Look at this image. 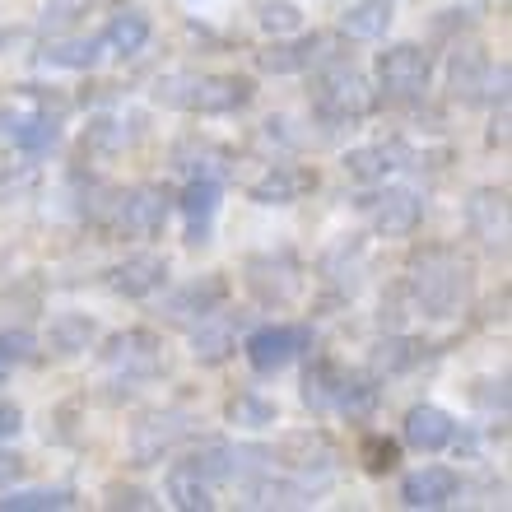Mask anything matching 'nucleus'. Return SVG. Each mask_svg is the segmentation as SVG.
Wrapping results in <instances>:
<instances>
[{
  "label": "nucleus",
  "instance_id": "nucleus-1",
  "mask_svg": "<svg viewBox=\"0 0 512 512\" xmlns=\"http://www.w3.org/2000/svg\"><path fill=\"white\" fill-rule=\"evenodd\" d=\"M405 294L429 322H452L471 308L475 294V261L452 243H429L410 256L405 270Z\"/></svg>",
  "mask_w": 512,
  "mask_h": 512
},
{
  "label": "nucleus",
  "instance_id": "nucleus-2",
  "mask_svg": "<svg viewBox=\"0 0 512 512\" xmlns=\"http://www.w3.org/2000/svg\"><path fill=\"white\" fill-rule=\"evenodd\" d=\"M149 98L168 112H187V117H233V112L252 108L256 80L238 70H173L159 75Z\"/></svg>",
  "mask_w": 512,
  "mask_h": 512
},
{
  "label": "nucleus",
  "instance_id": "nucleus-3",
  "mask_svg": "<svg viewBox=\"0 0 512 512\" xmlns=\"http://www.w3.org/2000/svg\"><path fill=\"white\" fill-rule=\"evenodd\" d=\"M308 103L317 112V122L331 126V131L336 126H359L364 117H373L382 108V98L368 84V75L340 52L308 70Z\"/></svg>",
  "mask_w": 512,
  "mask_h": 512
},
{
  "label": "nucleus",
  "instance_id": "nucleus-4",
  "mask_svg": "<svg viewBox=\"0 0 512 512\" xmlns=\"http://www.w3.org/2000/svg\"><path fill=\"white\" fill-rule=\"evenodd\" d=\"M447 94L461 108L508 103V61H494L480 42L457 38L452 42V56H447Z\"/></svg>",
  "mask_w": 512,
  "mask_h": 512
},
{
  "label": "nucleus",
  "instance_id": "nucleus-5",
  "mask_svg": "<svg viewBox=\"0 0 512 512\" xmlns=\"http://www.w3.org/2000/svg\"><path fill=\"white\" fill-rule=\"evenodd\" d=\"M270 461L275 471L294 475L308 494H322L340 471V447L326 429H289L270 443Z\"/></svg>",
  "mask_w": 512,
  "mask_h": 512
},
{
  "label": "nucleus",
  "instance_id": "nucleus-6",
  "mask_svg": "<svg viewBox=\"0 0 512 512\" xmlns=\"http://www.w3.org/2000/svg\"><path fill=\"white\" fill-rule=\"evenodd\" d=\"M177 191L168 182H135V187H117L112 196V219H108V238H159L173 219Z\"/></svg>",
  "mask_w": 512,
  "mask_h": 512
},
{
  "label": "nucleus",
  "instance_id": "nucleus-7",
  "mask_svg": "<svg viewBox=\"0 0 512 512\" xmlns=\"http://www.w3.org/2000/svg\"><path fill=\"white\" fill-rule=\"evenodd\" d=\"M98 364L117 378V387L154 382L168 373V345H163V336L149 331V326H126V331H112V336L98 345Z\"/></svg>",
  "mask_w": 512,
  "mask_h": 512
},
{
  "label": "nucleus",
  "instance_id": "nucleus-8",
  "mask_svg": "<svg viewBox=\"0 0 512 512\" xmlns=\"http://www.w3.org/2000/svg\"><path fill=\"white\" fill-rule=\"evenodd\" d=\"M303 284H308V270L294 247H266L243 261V289L252 294L256 308H289L298 303Z\"/></svg>",
  "mask_w": 512,
  "mask_h": 512
},
{
  "label": "nucleus",
  "instance_id": "nucleus-9",
  "mask_svg": "<svg viewBox=\"0 0 512 512\" xmlns=\"http://www.w3.org/2000/svg\"><path fill=\"white\" fill-rule=\"evenodd\" d=\"M378 98L391 108H410L429 94L433 80V52L419 42H391L387 52H378Z\"/></svg>",
  "mask_w": 512,
  "mask_h": 512
},
{
  "label": "nucleus",
  "instance_id": "nucleus-10",
  "mask_svg": "<svg viewBox=\"0 0 512 512\" xmlns=\"http://www.w3.org/2000/svg\"><path fill=\"white\" fill-rule=\"evenodd\" d=\"M243 359L252 368L256 378H275L284 368L303 359L312 350V326L308 322H266V326H252L243 336Z\"/></svg>",
  "mask_w": 512,
  "mask_h": 512
},
{
  "label": "nucleus",
  "instance_id": "nucleus-11",
  "mask_svg": "<svg viewBox=\"0 0 512 512\" xmlns=\"http://www.w3.org/2000/svg\"><path fill=\"white\" fill-rule=\"evenodd\" d=\"M196 438V419L187 410H145L131 424V461L135 466H159L173 452Z\"/></svg>",
  "mask_w": 512,
  "mask_h": 512
},
{
  "label": "nucleus",
  "instance_id": "nucleus-12",
  "mask_svg": "<svg viewBox=\"0 0 512 512\" xmlns=\"http://www.w3.org/2000/svg\"><path fill=\"white\" fill-rule=\"evenodd\" d=\"M233 298V284L224 270H205V275H191L187 284H177V289H168L159 303L163 322L177 326V331H191L196 322H205L210 312H219L224 303Z\"/></svg>",
  "mask_w": 512,
  "mask_h": 512
},
{
  "label": "nucleus",
  "instance_id": "nucleus-13",
  "mask_svg": "<svg viewBox=\"0 0 512 512\" xmlns=\"http://www.w3.org/2000/svg\"><path fill=\"white\" fill-rule=\"evenodd\" d=\"M354 205L378 238H415L424 224V196L415 187H382L378 182V191H364Z\"/></svg>",
  "mask_w": 512,
  "mask_h": 512
},
{
  "label": "nucleus",
  "instance_id": "nucleus-14",
  "mask_svg": "<svg viewBox=\"0 0 512 512\" xmlns=\"http://www.w3.org/2000/svg\"><path fill=\"white\" fill-rule=\"evenodd\" d=\"M61 122L66 117H56V112L38 108V103H28V98L14 94L5 108H0V140L14 149H24V154H52L61 145Z\"/></svg>",
  "mask_w": 512,
  "mask_h": 512
},
{
  "label": "nucleus",
  "instance_id": "nucleus-15",
  "mask_svg": "<svg viewBox=\"0 0 512 512\" xmlns=\"http://www.w3.org/2000/svg\"><path fill=\"white\" fill-rule=\"evenodd\" d=\"M326 56H336V38L331 33H289L275 38L270 47L256 52V70L261 75H308L312 66H322Z\"/></svg>",
  "mask_w": 512,
  "mask_h": 512
},
{
  "label": "nucleus",
  "instance_id": "nucleus-16",
  "mask_svg": "<svg viewBox=\"0 0 512 512\" xmlns=\"http://www.w3.org/2000/svg\"><path fill=\"white\" fill-rule=\"evenodd\" d=\"M364 275H368L364 238H340V243H331L322 252V261H317V280H322V289H326L331 303H350V298L359 294Z\"/></svg>",
  "mask_w": 512,
  "mask_h": 512
},
{
  "label": "nucleus",
  "instance_id": "nucleus-17",
  "mask_svg": "<svg viewBox=\"0 0 512 512\" xmlns=\"http://www.w3.org/2000/svg\"><path fill=\"white\" fill-rule=\"evenodd\" d=\"M224 205V182L219 177H187V187L177 191V215L187 224V247H205L215 238V219Z\"/></svg>",
  "mask_w": 512,
  "mask_h": 512
},
{
  "label": "nucleus",
  "instance_id": "nucleus-18",
  "mask_svg": "<svg viewBox=\"0 0 512 512\" xmlns=\"http://www.w3.org/2000/svg\"><path fill=\"white\" fill-rule=\"evenodd\" d=\"M168 256L159 252H131L126 261H117V266L103 270V284H108L117 298H131V303H140V298H154L168 289Z\"/></svg>",
  "mask_w": 512,
  "mask_h": 512
},
{
  "label": "nucleus",
  "instance_id": "nucleus-19",
  "mask_svg": "<svg viewBox=\"0 0 512 512\" xmlns=\"http://www.w3.org/2000/svg\"><path fill=\"white\" fill-rule=\"evenodd\" d=\"M317 187H322V173H317V168L284 159V163H270L261 177H252V182H247V196H252L256 205H298Z\"/></svg>",
  "mask_w": 512,
  "mask_h": 512
},
{
  "label": "nucleus",
  "instance_id": "nucleus-20",
  "mask_svg": "<svg viewBox=\"0 0 512 512\" xmlns=\"http://www.w3.org/2000/svg\"><path fill=\"white\" fill-rule=\"evenodd\" d=\"M461 433V424L452 415H447L443 405H410L401 419V443L410 447V452H424V457H438V452H447L452 447V438Z\"/></svg>",
  "mask_w": 512,
  "mask_h": 512
},
{
  "label": "nucleus",
  "instance_id": "nucleus-21",
  "mask_svg": "<svg viewBox=\"0 0 512 512\" xmlns=\"http://www.w3.org/2000/svg\"><path fill=\"white\" fill-rule=\"evenodd\" d=\"M340 168H345L354 182H364V187H378V182H387L391 173L410 168V140H401V135H387V140L359 145V149H350V154L340 159Z\"/></svg>",
  "mask_w": 512,
  "mask_h": 512
},
{
  "label": "nucleus",
  "instance_id": "nucleus-22",
  "mask_svg": "<svg viewBox=\"0 0 512 512\" xmlns=\"http://www.w3.org/2000/svg\"><path fill=\"white\" fill-rule=\"evenodd\" d=\"M191 336V354H196V364L201 368H224L238 354L243 345V317H233V312H210L205 322H196L187 331Z\"/></svg>",
  "mask_w": 512,
  "mask_h": 512
},
{
  "label": "nucleus",
  "instance_id": "nucleus-23",
  "mask_svg": "<svg viewBox=\"0 0 512 512\" xmlns=\"http://www.w3.org/2000/svg\"><path fill=\"white\" fill-rule=\"evenodd\" d=\"M461 494V475L452 466H419L401 480V508L410 512H443Z\"/></svg>",
  "mask_w": 512,
  "mask_h": 512
},
{
  "label": "nucleus",
  "instance_id": "nucleus-24",
  "mask_svg": "<svg viewBox=\"0 0 512 512\" xmlns=\"http://www.w3.org/2000/svg\"><path fill=\"white\" fill-rule=\"evenodd\" d=\"M466 229L489 252H508V187H475L466 201Z\"/></svg>",
  "mask_w": 512,
  "mask_h": 512
},
{
  "label": "nucleus",
  "instance_id": "nucleus-25",
  "mask_svg": "<svg viewBox=\"0 0 512 512\" xmlns=\"http://www.w3.org/2000/svg\"><path fill=\"white\" fill-rule=\"evenodd\" d=\"M433 345L424 336H410V331H387V336L373 345V354H368V373L378 382L387 378H405V373H415V368L429 364Z\"/></svg>",
  "mask_w": 512,
  "mask_h": 512
},
{
  "label": "nucleus",
  "instance_id": "nucleus-26",
  "mask_svg": "<svg viewBox=\"0 0 512 512\" xmlns=\"http://www.w3.org/2000/svg\"><path fill=\"white\" fill-rule=\"evenodd\" d=\"M38 345L52 359H80V354H89L98 345V322L89 312H56Z\"/></svg>",
  "mask_w": 512,
  "mask_h": 512
},
{
  "label": "nucleus",
  "instance_id": "nucleus-27",
  "mask_svg": "<svg viewBox=\"0 0 512 512\" xmlns=\"http://www.w3.org/2000/svg\"><path fill=\"white\" fill-rule=\"evenodd\" d=\"M145 135V122L140 117H122V112H103L94 122L84 126V154L89 159H117L131 145H140Z\"/></svg>",
  "mask_w": 512,
  "mask_h": 512
},
{
  "label": "nucleus",
  "instance_id": "nucleus-28",
  "mask_svg": "<svg viewBox=\"0 0 512 512\" xmlns=\"http://www.w3.org/2000/svg\"><path fill=\"white\" fill-rule=\"evenodd\" d=\"M149 38H154V24H149V14L140 10V5H122V10H117L108 24H103V33H98L103 52L122 56V61H131V56L145 52Z\"/></svg>",
  "mask_w": 512,
  "mask_h": 512
},
{
  "label": "nucleus",
  "instance_id": "nucleus-29",
  "mask_svg": "<svg viewBox=\"0 0 512 512\" xmlns=\"http://www.w3.org/2000/svg\"><path fill=\"white\" fill-rule=\"evenodd\" d=\"M382 405V382L368 368H345L340 373V391H336V410L331 415L350 419V424H368Z\"/></svg>",
  "mask_w": 512,
  "mask_h": 512
},
{
  "label": "nucleus",
  "instance_id": "nucleus-30",
  "mask_svg": "<svg viewBox=\"0 0 512 512\" xmlns=\"http://www.w3.org/2000/svg\"><path fill=\"white\" fill-rule=\"evenodd\" d=\"M173 168L187 177H219L224 182L233 173V154L219 140H210V135H187L173 149Z\"/></svg>",
  "mask_w": 512,
  "mask_h": 512
},
{
  "label": "nucleus",
  "instance_id": "nucleus-31",
  "mask_svg": "<svg viewBox=\"0 0 512 512\" xmlns=\"http://www.w3.org/2000/svg\"><path fill=\"white\" fill-rule=\"evenodd\" d=\"M340 373H345V364H340V359H331V354H312V359H308L303 382H298V396H303V405H308L312 415H331V410H336Z\"/></svg>",
  "mask_w": 512,
  "mask_h": 512
},
{
  "label": "nucleus",
  "instance_id": "nucleus-32",
  "mask_svg": "<svg viewBox=\"0 0 512 512\" xmlns=\"http://www.w3.org/2000/svg\"><path fill=\"white\" fill-rule=\"evenodd\" d=\"M163 499L173 503V508H182V512H215V485L201 480L191 466L173 461L168 475H163Z\"/></svg>",
  "mask_w": 512,
  "mask_h": 512
},
{
  "label": "nucleus",
  "instance_id": "nucleus-33",
  "mask_svg": "<svg viewBox=\"0 0 512 512\" xmlns=\"http://www.w3.org/2000/svg\"><path fill=\"white\" fill-rule=\"evenodd\" d=\"M391 19H396L391 0H354V5H345V14H340V33L354 42H378V38H387Z\"/></svg>",
  "mask_w": 512,
  "mask_h": 512
},
{
  "label": "nucleus",
  "instance_id": "nucleus-34",
  "mask_svg": "<svg viewBox=\"0 0 512 512\" xmlns=\"http://www.w3.org/2000/svg\"><path fill=\"white\" fill-rule=\"evenodd\" d=\"M98 56H103V42L98 38H70V33H56V38L38 52V66H47V70H94Z\"/></svg>",
  "mask_w": 512,
  "mask_h": 512
},
{
  "label": "nucleus",
  "instance_id": "nucleus-35",
  "mask_svg": "<svg viewBox=\"0 0 512 512\" xmlns=\"http://www.w3.org/2000/svg\"><path fill=\"white\" fill-rule=\"evenodd\" d=\"M80 503V494L70 485H42V489H5L0 494V512H70Z\"/></svg>",
  "mask_w": 512,
  "mask_h": 512
},
{
  "label": "nucleus",
  "instance_id": "nucleus-36",
  "mask_svg": "<svg viewBox=\"0 0 512 512\" xmlns=\"http://www.w3.org/2000/svg\"><path fill=\"white\" fill-rule=\"evenodd\" d=\"M182 466H191V471L201 475V480H210L215 489L229 485L233 480V443L229 438H201V443L187 447Z\"/></svg>",
  "mask_w": 512,
  "mask_h": 512
},
{
  "label": "nucleus",
  "instance_id": "nucleus-37",
  "mask_svg": "<svg viewBox=\"0 0 512 512\" xmlns=\"http://www.w3.org/2000/svg\"><path fill=\"white\" fill-rule=\"evenodd\" d=\"M275 419H280V405L270 401V396H261V391H233L229 401H224V424H233V429L261 433Z\"/></svg>",
  "mask_w": 512,
  "mask_h": 512
},
{
  "label": "nucleus",
  "instance_id": "nucleus-38",
  "mask_svg": "<svg viewBox=\"0 0 512 512\" xmlns=\"http://www.w3.org/2000/svg\"><path fill=\"white\" fill-rule=\"evenodd\" d=\"M38 312H42L38 275H19L14 284H5V294H0V326H28Z\"/></svg>",
  "mask_w": 512,
  "mask_h": 512
},
{
  "label": "nucleus",
  "instance_id": "nucleus-39",
  "mask_svg": "<svg viewBox=\"0 0 512 512\" xmlns=\"http://www.w3.org/2000/svg\"><path fill=\"white\" fill-rule=\"evenodd\" d=\"M401 457H405V443L391 438V433H364V443H359V466L368 475H378V480L401 471Z\"/></svg>",
  "mask_w": 512,
  "mask_h": 512
},
{
  "label": "nucleus",
  "instance_id": "nucleus-40",
  "mask_svg": "<svg viewBox=\"0 0 512 512\" xmlns=\"http://www.w3.org/2000/svg\"><path fill=\"white\" fill-rule=\"evenodd\" d=\"M103 0H42V28L47 33H70L75 24H84Z\"/></svg>",
  "mask_w": 512,
  "mask_h": 512
},
{
  "label": "nucleus",
  "instance_id": "nucleus-41",
  "mask_svg": "<svg viewBox=\"0 0 512 512\" xmlns=\"http://www.w3.org/2000/svg\"><path fill=\"white\" fill-rule=\"evenodd\" d=\"M256 24H261V33H270V38H289V33L303 28V10H298L294 0H261V5H256Z\"/></svg>",
  "mask_w": 512,
  "mask_h": 512
},
{
  "label": "nucleus",
  "instance_id": "nucleus-42",
  "mask_svg": "<svg viewBox=\"0 0 512 512\" xmlns=\"http://www.w3.org/2000/svg\"><path fill=\"white\" fill-rule=\"evenodd\" d=\"M508 401H512L508 373H499V378H475V382H471V405L480 410V415L508 419Z\"/></svg>",
  "mask_w": 512,
  "mask_h": 512
},
{
  "label": "nucleus",
  "instance_id": "nucleus-43",
  "mask_svg": "<svg viewBox=\"0 0 512 512\" xmlns=\"http://www.w3.org/2000/svg\"><path fill=\"white\" fill-rule=\"evenodd\" d=\"M28 359H38V336L28 326H0V373Z\"/></svg>",
  "mask_w": 512,
  "mask_h": 512
},
{
  "label": "nucleus",
  "instance_id": "nucleus-44",
  "mask_svg": "<svg viewBox=\"0 0 512 512\" xmlns=\"http://www.w3.org/2000/svg\"><path fill=\"white\" fill-rule=\"evenodd\" d=\"M103 508H112V512H122V508H131V512H154V508H159V499H154L145 485H126V480H112V485L103 489Z\"/></svg>",
  "mask_w": 512,
  "mask_h": 512
},
{
  "label": "nucleus",
  "instance_id": "nucleus-45",
  "mask_svg": "<svg viewBox=\"0 0 512 512\" xmlns=\"http://www.w3.org/2000/svg\"><path fill=\"white\" fill-rule=\"evenodd\" d=\"M47 443H80V401H66L56 405L47 415Z\"/></svg>",
  "mask_w": 512,
  "mask_h": 512
},
{
  "label": "nucleus",
  "instance_id": "nucleus-46",
  "mask_svg": "<svg viewBox=\"0 0 512 512\" xmlns=\"http://www.w3.org/2000/svg\"><path fill=\"white\" fill-rule=\"evenodd\" d=\"M24 433V405L10 401V396H0V443H10Z\"/></svg>",
  "mask_w": 512,
  "mask_h": 512
},
{
  "label": "nucleus",
  "instance_id": "nucleus-47",
  "mask_svg": "<svg viewBox=\"0 0 512 512\" xmlns=\"http://www.w3.org/2000/svg\"><path fill=\"white\" fill-rule=\"evenodd\" d=\"M24 475H28V457H19V452H5V447H0V494H5V489H14Z\"/></svg>",
  "mask_w": 512,
  "mask_h": 512
},
{
  "label": "nucleus",
  "instance_id": "nucleus-48",
  "mask_svg": "<svg viewBox=\"0 0 512 512\" xmlns=\"http://www.w3.org/2000/svg\"><path fill=\"white\" fill-rule=\"evenodd\" d=\"M489 145L508 149V103H494V122H489Z\"/></svg>",
  "mask_w": 512,
  "mask_h": 512
},
{
  "label": "nucleus",
  "instance_id": "nucleus-49",
  "mask_svg": "<svg viewBox=\"0 0 512 512\" xmlns=\"http://www.w3.org/2000/svg\"><path fill=\"white\" fill-rule=\"evenodd\" d=\"M19 38H24V28H0V47H14Z\"/></svg>",
  "mask_w": 512,
  "mask_h": 512
}]
</instances>
